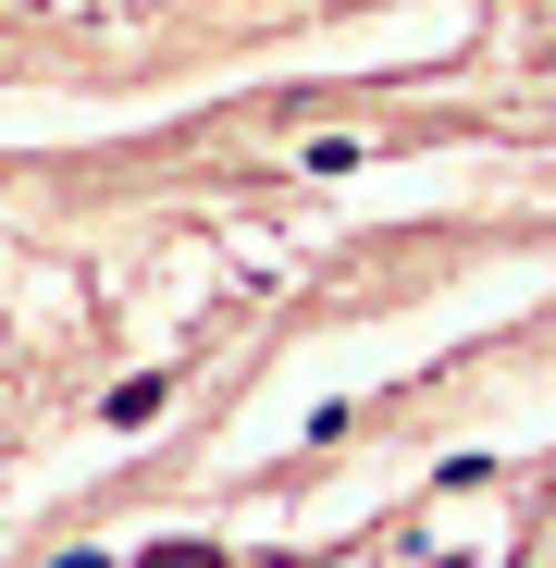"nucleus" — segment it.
I'll list each match as a JSON object with an SVG mask.
<instances>
[{"mask_svg":"<svg viewBox=\"0 0 556 568\" xmlns=\"http://www.w3.org/2000/svg\"><path fill=\"white\" fill-rule=\"evenodd\" d=\"M161 408H173V371H137V384L112 396V433H137V420H161Z\"/></svg>","mask_w":556,"mask_h":568,"instance_id":"f257e3e1","label":"nucleus"},{"mask_svg":"<svg viewBox=\"0 0 556 568\" xmlns=\"http://www.w3.org/2000/svg\"><path fill=\"white\" fill-rule=\"evenodd\" d=\"M137 568H223V544H149Z\"/></svg>","mask_w":556,"mask_h":568,"instance_id":"f03ea898","label":"nucleus"}]
</instances>
